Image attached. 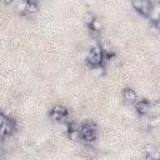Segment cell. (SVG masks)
Wrapping results in <instances>:
<instances>
[{
    "label": "cell",
    "mask_w": 160,
    "mask_h": 160,
    "mask_svg": "<svg viewBox=\"0 0 160 160\" xmlns=\"http://www.w3.org/2000/svg\"><path fill=\"white\" fill-rule=\"evenodd\" d=\"M132 4H133V6L135 8V10L140 11V10H141V8H143V0H134V2H133Z\"/></svg>",
    "instance_id": "4fadbf2b"
},
{
    "label": "cell",
    "mask_w": 160,
    "mask_h": 160,
    "mask_svg": "<svg viewBox=\"0 0 160 160\" xmlns=\"http://www.w3.org/2000/svg\"><path fill=\"white\" fill-rule=\"evenodd\" d=\"M103 59H104V54L94 55V54L89 53L88 56H86V60H88V63L91 65V68L93 67H97V65H102V64H103Z\"/></svg>",
    "instance_id": "3957f363"
},
{
    "label": "cell",
    "mask_w": 160,
    "mask_h": 160,
    "mask_svg": "<svg viewBox=\"0 0 160 160\" xmlns=\"http://www.w3.org/2000/svg\"><path fill=\"white\" fill-rule=\"evenodd\" d=\"M51 111H55V113H60L63 116H67V114H68V111H67V109L64 108V106H61V105H55L53 109H51Z\"/></svg>",
    "instance_id": "9c48e42d"
},
{
    "label": "cell",
    "mask_w": 160,
    "mask_h": 160,
    "mask_svg": "<svg viewBox=\"0 0 160 160\" xmlns=\"http://www.w3.org/2000/svg\"><path fill=\"white\" fill-rule=\"evenodd\" d=\"M90 160H95V159H90Z\"/></svg>",
    "instance_id": "2e32d148"
},
{
    "label": "cell",
    "mask_w": 160,
    "mask_h": 160,
    "mask_svg": "<svg viewBox=\"0 0 160 160\" xmlns=\"http://www.w3.org/2000/svg\"><path fill=\"white\" fill-rule=\"evenodd\" d=\"M91 30H94V31H99L100 33V30H102V28H103V24H102V21L99 20V19H95L93 23H91Z\"/></svg>",
    "instance_id": "ba28073f"
},
{
    "label": "cell",
    "mask_w": 160,
    "mask_h": 160,
    "mask_svg": "<svg viewBox=\"0 0 160 160\" xmlns=\"http://www.w3.org/2000/svg\"><path fill=\"white\" fill-rule=\"evenodd\" d=\"M158 4H159V5H160V0H159V2H158Z\"/></svg>",
    "instance_id": "9a60e30c"
},
{
    "label": "cell",
    "mask_w": 160,
    "mask_h": 160,
    "mask_svg": "<svg viewBox=\"0 0 160 160\" xmlns=\"http://www.w3.org/2000/svg\"><path fill=\"white\" fill-rule=\"evenodd\" d=\"M50 118L53 119V120H56V121H59V120H63L65 116H63L60 113H55V111H51L50 113Z\"/></svg>",
    "instance_id": "7c38bea8"
},
{
    "label": "cell",
    "mask_w": 160,
    "mask_h": 160,
    "mask_svg": "<svg viewBox=\"0 0 160 160\" xmlns=\"http://www.w3.org/2000/svg\"><path fill=\"white\" fill-rule=\"evenodd\" d=\"M95 20V18H94V15L91 14V13H86L85 14V16H84V21L86 23V24H89V25H91V23Z\"/></svg>",
    "instance_id": "8fae6325"
},
{
    "label": "cell",
    "mask_w": 160,
    "mask_h": 160,
    "mask_svg": "<svg viewBox=\"0 0 160 160\" xmlns=\"http://www.w3.org/2000/svg\"><path fill=\"white\" fill-rule=\"evenodd\" d=\"M38 10H39V8H38V4H37L35 2H28V11H26V13L34 14V13H37Z\"/></svg>",
    "instance_id": "5b68a950"
},
{
    "label": "cell",
    "mask_w": 160,
    "mask_h": 160,
    "mask_svg": "<svg viewBox=\"0 0 160 160\" xmlns=\"http://www.w3.org/2000/svg\"><path fill=\"white\" fill-rule=\"evenodd\" d=\"M144 150H145L146 156H150L154 151H156V148H155L153 144H146V145H145V148H144Z\"/></svg>",
    "instance_id": "30bf717a"
},
{
    "label": "cell",
    "mask_w": 160,
    "mask_h": 160,
    "mask_svg": "<svg viewBox=\"0 0 160 160\" xmlns=\"http://www.w3.org/2000/svg\"><path fill=\"white\" fill-rule=\"evenodd\" d=\"M150 105L148 102L144 100H138L135 103V109L140 115H150Z\"/></svg>",
    "instance_id": "6da1fadb"
},
{
    "label": "cell",
    "mask_w": 160,
    "mask_h": 160,
    "mask_svg": "<svg viewBox=\"0 0 160 160\" xmlns=\"http://www.w3.org/2000/svg\"><path fill=\"white\" fill-rule=\"evenodd\" d=\"M123 98L126 103H130V104H135L138 102V95L134 90L132 89H124L123 91Z\"/></svg>",
    "instance_id": "7a4b0ae2"
},
{
    "label": "cell",
    "mask_w": 160,
    "mask_h": 160,
    "mask_svg": "<svg viewBox=\"0 0 160 160\" xmlns=\"http://www.w3.org/2000/svg\"><path fill=\"white\" fill-rule=\"evenodd\" d=\"M68 134H69V139L73 140V141H78L80 139V136H81L80 130H70Z\"/></svg>",
    "instance_id": "52a82bcc"
},
{
    "label": "cell",
    "mask_w": 160,
    "mask_h": 160,
    "mask_svg": "<svg viewBox=\"0 0 160 160\" xmlns=\"http://www.w3.org/2000/svg\"><path fill=\"white\" fill-rule=\"evenodd\" d=\"M150 158H151L153 160H160V151H159V150L154 151V153L150 155Z\"/></svg>",
    "instance_id": "5bb4252c"
},
{
    "label": "cell",
    "mask_w": 160,
    "mask_h": 160,
    "mask_svg": "<svg viewBox=\"0 0 160 160\" xmlns=\"http://www.w3.org/2000/svg\"><path fill=\"white\" fill-rule=\"evenodd\" d=\"M15 5H16V10L19 13H26L28 11V2H18Z\"/></svg>",
    "instance_id": "8992f818"
},
{
    "label": "cell",
    "mask_w": 160,
    "mask_h": 160,
    "mask_svg": "<svg viewBox=\"0 0 160 160\" xmlns=\"http://www.w3.org/2000/svg\"><path fill=\"white\" fill-rule=\"evenodd\" d=\"M91 73L94 76L97 78H100L105 74V67L104 65H97V67H93L91 68Z\"/></svg>",
    "instance_id": "277c9868"
}]
</instances>
